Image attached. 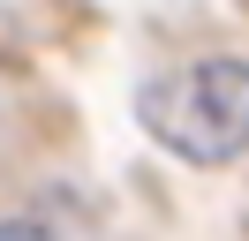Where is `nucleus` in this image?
I'll return each instance as SVG.
<instances>
[{"label": "nucleus", "instance_id": "nucleus-1", "mask_svg": "<svg viewBox=\"0 0 249 241\" xmlns=\"http://www.w3.org/2000/svg\"><path fill=\"white\" fill-rule=\"evenodd\" d=\"M136 113L151 128V143H166L174 158L227 166L249 151V60H227V53L189 60V68L143 83Z\"/></svg>", "mask_w": 249, "mask_h": 241}, {"label": "nucleus", "instance_id": "nucleus-2", "mask_svg": "<svg viewBox=\"0 0 249 241\" xmlns=\"http://www.w3.org/2000/svg\"><path fill=\"white\" fill-rule=\"evenodd\" d=\"M0 241H53L38 219H0Z\"/></svg>", "mask_w": 249, "mask_h": 241}]
</instances>
